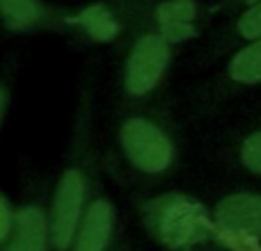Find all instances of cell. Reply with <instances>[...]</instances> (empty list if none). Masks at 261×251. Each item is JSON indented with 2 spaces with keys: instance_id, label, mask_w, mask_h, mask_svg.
<instances>
[{
  "instance_id": "6da1fadb",
  "label": "cell",
  "mask_w": 261,
  "mask_h": 251,
  "mask_svg": "<svg viewBox=\"0 0 261 251\" xmlns=\"http://www.w3.org/2000/svg\"><path fill=\"white\" fill-rule=\"evenodd\" d=\"M144 219L156 240L172 249L193 247L218 233L204 206L181 194H165L149 201L144 208Z\"/></svg>"
},
{
  "instance_id": "7a4b0ae2",
  "label": "cell",
  "mask_w": 261,
  "mask_h": 251,
  "mask_svg": "<svg viewBox=\"0 0 261 251\" xmlns=\"http://www.w3.org/2000/svg\"><path fill=\"white\" fill-rule=\"evenodd\" d=\"M172 57V44L156 30H144L130 44L124 62V89L130 96H147L158 87Z\"/></svg>"
},
{
  "instance_id": "3957f363",
  "label": "cell",
  "mask_w": 261,
  "mask_h": 251,
  "mask_svg": "<svg viewBox=\"0 0 261 251\" xmlns=\"http://www.w3.org/2000/svg\"><path fill=\"white\" fill-rule=\"evenodd\" d=\"M119 142L128 160L147 174H161L172 165L174 146L170 137L147 119H126L119 130Z\"/></svg>"
},
{
  "instance_id": "277c9868",
  "label": "cell",
  "mask_w": 261,
  "mask_h": 251,
  "mask_svg": "<svg viewBox=\"0 0 261 251\" xmlns=\"http://www.w3.org/2000/svg\"><path fill=\"white\" fill-rule=\"evenodd\" d=\"M151 30L161 32L172 46L199 37L204 9L197 0H158L149 12Z\"/></svg>"
},
{
  "instance_id": "5b68a950",
  "label": "cell",
  "mask_w": 261,
  "mask_h": 251,
  "mask_svg": "<svg viewBox=\"0 0 261 251\" xmlns=\"http://www.w3.org/2000/svg\"><path fill=\"white\" fill-rule=\"evenodd\" d=\"M67 12H58L44 0H0V23L14 35L64 27Z\"/></svg>"
},
{
  "instance_id": "8992f818",
  "label": "cell",
  "mask_w": 261,
  "mask_h": 251,
  "mask_svg": "<svg viewBox=\"0 0 261 251\" xmlns=\"http://www.w3.org/2000/svg\"><path fill=\"white\" fill-rule=\"evenodd\" d=\"M83 194H85V185H83L81 171L78 169L64 171L53 201V240L58 249L67 247L73 231H76L83 208Z\"/></svg>"
},
{
  "instance_id": "52a82bcc",
  "label": "cell",
  "mask_w": 261,
  "mask_h": 251,
  "mask_svg": "<svg viewBox=\"0 0 261 251\" xmlns=\"http://www.w3.org/2000/svg\"><path fill=\"white\" fill-rule=\"evenodd\" d=\"M218 231L241 238H261V194L239 192L225 197L216 208Z\"/></svg>"
},
{
  "instance_id": "ba28073f",
  "label": "cell",
  "mask_w": 261,
  "mask_h": 251,
  "mask_svg": "<svg viewBox=\"0 0 261 251\" xmlns=\"http://www.w3.org/2000/svg\"><path fill=\"white\" fill-rule=\"evenodd\" d=\"M64 27L85 35L87 39L106 44V41H115L124 32V21L119 14L115 12L110 5L106 3H94L87 7L78 9V12H67L64 16Z\"/></svg>"
},
{
  "instance_id": "9c48e42d",
  "label": "cell",
  "mask_w": 261,
  "mask_h": 251,
  "mask_svg": "<svg viewBox=\"0 0 261 251\" xmlns=\"http://www.w3.org/2000/svg\"><path fill=\"white\" fill-rule=\"evenodd\" d=\"M225 80L236 89L261 87V37L234 50L225 67Z\"/></svg>"
},
{
  "instance_id": "30bf717a",
  "label": "cell",
  "mask_w": 261,
  "mask_h": 251,
  "mask_svg": "<svg viewBox=\"0 0 261 251\" xmlns=\"http://www.w3.org/2000/svg\"><path fill=\"white\" fill-rule=\"evenodd\" d=\"M113 224V208L106 201H94L87 210V217L83 222L81 235H78L76 251H103L110 235Z\"/></svg>"
},
{
  "instance_id": "8fae6325",
  "label": "cell",
  "mask_w": 261,
  "mask_h": 251,
  "mask_svg": "<svg viewBox=\"0 0 261 251\" xmlns=\"http://www.w3.org/2000/svg\"><path fill=\"white\" fill-rule=\"evenodd\" d=\"M9 251H46V222L37 208H23L16 215V235Z\"/></svg>"
},
{
  "instance_id": "7c38bea8",
  "label": "cell",
  "mask_w": 261,
  "mask_h": 251,
  "mask_svg": "<svg viewBox=\"0 0 261 251\" xmlns=\"http://www.w3.org/2000/svg\"><path fill=\"white\" fill-rule=\"evenodd\" d=\"M220 35H222L220 46H225V48H231V46L239 48V46L261 37V0L236 12V16L231 18L229 25Z\"/></svg>"
},
{
  "instance_id": "4fadbf2b",
  "label": "cell",
  "mask_w": 261,
  "mask_h": 251,
  "mask_svg": "<svg viewBox=\"0 0 261 251\" xmlns=\"http://www.w3.org/2000/svg\"><path fill=\"white\" fill-rule=\"evenodd\" d=\"M239 162L254 176H261V128H254L239 142Z\"/></svg>"
},
{
  "instance_id": "5bb4252c",
  "label": "cell",
  "mask_w": 261,
  "mask_h": 251,
  "mask_svg": "<svg viewBox=\"0 0 261 251\" xmlns=\"http://www.w3.org/2000/svg\"><path fill=\"white\" fill-rule=\"evenodd\" d=\"M9 226H12V215H9L7 206H5V201L0 199V240L5 238V235L9 233Z\"/></svg>"
},
{
  "instance_id": "9a60e30c",
  "label": "cell",
  "mask_w": 261,
  "mask_h": 251,
  "mask_svg": "<svg viewBox=\"0 0 261 251\" xmlns=\"http://www.w3.org/2000/svg\"><path fill=\"white\" fill-rule=\"evenodd\" d=\"M259 3V0H218L222 9H229V12H241V9L250 7V5Z\"/></svg>"
},
{
  "instance_id": "2e32d148",
  "label": "cell",
  "mask_w": 261,
  "mask_h": 251,
  "mask_svg": "<svg viewBox=\"0 0 261 251\" xmlns=\"http://www.w3.org/2000/svg\"><path fill=\"white\" fill-rule=\"evenodd\" d=\"M7 89L5 87H0V123H3L5 119V112H7Z\"/></svg>"
}]
</instances>
